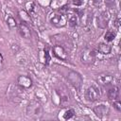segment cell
Masks as SVG:
<instances>
[{"label":"cell","instance_id":"1","mask_svg":"<svg viewBox=\"0 0 121 121\" xmlns=\"http://www.w3.org/2000/svg\"><path fill=\"white\" fill-rule=\"evenodd\" d=\"M43 113V106L38 101H31L26 106V115L31 119H41Z\"/></svg>","mask_w":121,"mask_h":121},{"label":"cell","instance_id":"2","mask_svg":"<svg viewBox=\"0 0 121 121\" xmlns=\"http://www.w3.org/2000/svg\"><path fill=\"white\" fill-rule=\"evenodd\" d=\"M48 21L52 26L56 27H63L66 26V23H67L65 16L62 13L58 11L51 12L48 16Z\"/></svg>","mask_w":121,"mask_h":121},{"label":"cell","instance_id":"3","mask_svg":"<svg viewBox=\"0 0 121 121\" xmlns=\"http://www.w3.org/2000/svg\"><path fill=\"white\" fill-rule=\"evenodd\" d=\"M67 80L69 81V83L76 89L79 90L80 87L82 86L83 83V78L81 77V75L74 70H70L67 74Z\"/></svg>","mask_w":121,"mask_h":121},{"label":"cell","instance_id":"4","mask_svg":"<svg viewBox=\"0 0 121 121\" xmlns=\"http://www.w3.org/2000/svg\"><path fill=\"white\" fill-rule=\"evenodd\" d=\"M84 97L88 102H95L99 99L100 97V92L96 85H91L89 86L84 93Z\"/></svg>","mask_w":121,"mask_h":121},{"label":"cell","instance_id":"5","mask_svg":"<svg viewBox=\"0 0 121 121\" xmlns=\"http://www.w3.org/2000/svg\"><path fill=\"white\" fill-rule=\"evenodd\" d=\"M80 60L84 64H92L95 60V52L92 48H85L80 53Z\"/></svg>","mask_w":121,"mask_h":121},{"label":"cell","instance_id":"6","mask_svg":"<svg viewBox=\"0 0 121 121\" xmlns=\"http://www.w3.org/2000/svg\"><path fill=\"white\" fill-rule=\"evenodd\" d=\"M55 92L57 94V95L60 97V102L61 104H64L66 102H68L69 98H70V94L69 91L67 90V88L63 85H59L55 88Z\"/></svg>","mask_w":121,"mask_h":121},{"label":"cell","instance_id":"7","mask_svg":"<svg viewBox=\"0 0 121 121\" xmlns=\"http://www.w3.org/2000/svg\"><path fill=\"white\" fill-rule=\"evenodd\" d=\"M96 81L98 84L103 85V86H108L111 85L113 81V76L110 73H101L97 75L96 77Z\"/></svg>","mask_w":121,"mask_h":121},{"label":"cell","instance_id":"8","mask_svg":"<svg viewBox=\"0 0 121 121\" xmlns=\"http://www.w3.org/2000/svg\"><path fill=\"white\" fill-rule=\"evenodd\" d=\"M52 51H53V54L60 60H67V52L64 48L63 45L61 44H55L52 48Z\"/></svg>","mask_w":121,"mask_h":121},{"label":"cell","instance_id":"9","mask_svg":"<svg viewBox=\"0 0 121 121\" xmlns=\"http://www.w3.org/2000/svg\"><path fill=\"white\" fill-rule=\"evenodd\" d=\"M110 18H111V16H110L108 11H102L97 17V26H98V27L102 28V29L106 28L109 25Z\"/></svg>","mask_w":121,"mask_h":121},{"label":"cell","instance_id":"10","mask_svg":"<svg viewBox=\"0 0 121 121\" xmlns=\"http://www.w3.org/2000/svg\"><path fill=\"white\" fill-rule=\"evenodd\" d=\"M17 84L23 89H28L32 86V79L28 76H19L17 78Z\"/></svg>","mask_w":121,"mask_h":121},{"label":"cell","instance_id":"11","mask_svg":"<svg viewBox=\"0 0 121 121\" xmlns=\"http://www.w3.org/2000/svg\"><path fill=\"white\" fill-rule=\"evenodd\" d=\"M17 28H18V31H19L20 35H21L23 38H25V39H30V38H31V31H30V29H29V27H28L24 22L20 23V24L18 25Z\"/></svg>","mask_w":121,"mask_h":121},{"label":"cell","instance_id":"12","mask_svg":"<svg viewBox=\"0 0 121 121\" xmlns=\"http://www.w3.org/2000/svg\"><path fill=\"white\" fill-rule=\"evenodd\" d=\"M94 112L98 116V117H104L105 115L108 114L109 112V108L104 105V104H99L97 106H95L94 109H93Z\"/></svg>","mask_w":121,"mask_h":121},{"label":"cell","instance_id":"13","mask_svg":"<svg viewBox=\"0 0 121 121\" xmlns=\"http://www.w3.org/2000/svg\"><path fill=\"white\" fill-rule=\"evenodd\" d=\"M107 96L110 100H116L119 96V91L116 86H112L107 91Z\"/></svg>","mask_w":121,"mask_h":121},{"label":"cell","instance_id":"14","mask_svg":"<svg viewBox=\"0 0 121 121\" xmlns=\"http://www.w3.org/2000/svg\"><path fill=\"white\" fill-rule=\"evenodd\" d=\"M97 51L103 55H108L111 53L112 51V46L109 44V43H99L97 44Z\"/></svg>","mask_w":121,"mask_h":121},{"label":"cell","instance_id":"15","mask_svg":"<svg viewBox=\"0 0 121 121\" xmlns=\"http://www.w3.org/2000/svg\"><path fill=\"white\" fill-rule=\"evenodd\" d=\"M6 23H7L8 26L10 29H15L18 26V24H17L15 18L11 14H7V16H6Z\"/></svg>","mask_w":121,"mask_h":121},{"label":"cell","instance_id":"16","mask_svg":"<svg viewBox=\"0 0 121 121\" xmlns=\"http://www.w3.org/2000/svg\"><path fill=\"white\" fill-rule=\"evenodd\" d=\"M78 16L75 15V14H71L68 18V25L70 27L72 28H75L77 26H78Z\"/></svg>","mask_w":121,"mask_h":121},{"label":"cell","instance_id":"17","mask_svg":"<svg viewBox=\"0 0 121 121\" xmlns=\"http://www.w3.org/2000/svg\"><path fill=\"white\" fill-rule=\"evenodd\" d=\"M115 35H116L115 32L112 31V29H110V30H108V31L105 33L104 39H105L106 42H112V41L114 40V38H115Z\"/></svg>","mask_w":121,"mask_h":121},{"label":"cell","instance_id":"18","mask_svg":"<svg viewBox=\"0 0 121 121\" xmlns=\"http://www.w3.org/2000/svg\"><path fill=\"white\" fill-rule=\"evenodd\" d=\"M74 115H75V111L73 109H68L63 113V119H65V120L71 119L72 117H74Z\"/></svg>","mask_w":121,"mask_h":121},{"label":"cell","instance_id":"19","mask_svg":"<svg viewBox=\"0 0 121 121\" xmlns=\"http://www.w3.org/2000/svg\"><path fill=\"white\" fill-rule=\"evenodd\" d=\"M112 106H113V108H114V109H115L117 112H120V111H121V103H120V101H119L118 99L113 100Z\"/></svg>","mask_w":121,"mask_h":121},{"label":"cell","instance_id":"20","mask_svg":"<svg viewBox=\"0 0 121 121\" xmlns=\"http://www.w3.org/2000/svg\"><path fill=\"white\" fill-rule=\"evenodd\" d=\"M105 4H106V6H107L108 8L112 9V8H113L114 5H115V0H105Z\"/></svg>","mask_w":121,"mask_h":121},{"label":"cell","instance_id":"21","mask_svg":"<svg viewBox=\"0 0 121 121\" xmlns=\"http://www.w3.org/2000/svg\"><path fill=\"white\" fill-rule=\"evenodd\" d=\"M72 2H73V4H74L75 6H77V7H79V6H81V5L83 4V0H73Z\"/></svg>","mask_w":121,"mask_h":121},{"label":"cell","instance_id":"22","mask_svg":"<svg viewBox=\"0 0 121 121\" xmlns=\"http://www.w3.org/2000/svg\"><path fill=\"white\" fill-rule=\"evenodd\" d=\"M44 56H45V63L48 64V62L50 60V57H49V53L47 50H44Z\"/></svg>","mask_w":121,"mask_h":121},{"label":"cell","instance_id":"23","mask_svg":"<svg viewBox=\"0 0 121 121\" xmlns=\"http://www.w3.org/2000/svg\"><path fill=\"white\" fill-rule=\"evenodd\" d=\"M93 4L96 7H98L101 5V0H93Z\"/></svg>","mask_w":121,"mask_h":121},{"label":"cell","instance_id":"24","mask_svg":"<svg viewBox=\"0 0 121 121\" xmlns=\"http://www.w3.org/2000/svg\"><path fill=\"white\" fill-rule=\"evenodd\" d=\"M1 63H2V57H1V55H0V66H1Z\"/></svg>","mask_w":121,"mask_h":121}]
</instances>
